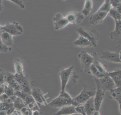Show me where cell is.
I'll return each mask as SVG.
<instances>
[{
    "mask_svg": "<svg viewBox=\"0 0 121 115\" xmlns=\"http://www.w3.org/2000/svg\"><path fill=\"white\" fill-rule=\"evenodd\" d=\"M92 115H100V113H99V111H96L95 110L92 114Z\"/></svg>",
    "mask_w": 121,
    "mask_h": 115,
    "instance_id": "cell-38",
    "label": "cell"
},
{
    "mask_svg": "<svg viewBox=\"0 0 121 115\" xmlns=\"http://www.w3.org/2000/svg\"><path fill=\"white\" fill-rule=\"evenodd\" d=\"M101 53V59H104L111 62L121 63L119 53L111 52L108 51H102Z\"/></svg>",
    "mask_w": 121,
    "mask_h": 115,
    "instance_id": "cell-15",
    "label": "cell"
},
{
    "mask_svg": "<svg viewBox=\"0 0 121 115\" xmlns=\"http://www.w3.org/2000/svg\"><path fill=\"white\" fill-rule=\"evenodd\" d=\"M69 23L73 25L79 24L84 18V16L80 12L71 11L69 12L65 17Z\"/></svg>",
    "mask_w": 121,
    "mask_h": 115,
    "instance_id": "cell-14",
    "label": "cell"
},
{
    "mask_svg": "<svg viewBox=\"0 0 121 115\" xmlns=\"http://www.w3.org/2000/svg\"><path fill=\"white\" fill-rule=\"evenodd\" d=\"M100 84L104 91H111L116 88V86L112 79L108 74L101 79H98Z\"/></svg>",
    "mask_w": 121,
    "mask_h": 115,
    "instance_id": "cell-12",
    "label": "cell"
},
{
    "mask_svg": "<svg viewBox=\"0 0 121 115\" xmlns=\"http://www.w3.org/2000/svg\"><path fill=\"white\" fill-rule=\"evenodd\" d=\"M4 93L6 94L10 98L15 96V91L14 89L7 83H4Z\"/></svg>",
    "mask_w": 121,
    "mask_h": 115,
    "instance_id": "cell-27",
    "label": "cell"
},
{
    "mask_svg": "<svg viewBox=\"0 0 121 115\" xmlns=\"http://www.w3.org/2000/svg\"><path fill=\"white\" fill-rule=\"evenodd\" d=\"M2 29L3 32H6L12 36L20 35L23 32L22 27L16 22H8L4 26H2Z\"/></svg>",
    "mask_w": 121,
    "mask_h": 115,
    "instance_id": "cell-8",
    "label": "cell"
},
{
    "mask_svg": "<svg viewBox=\"0 0 121 115\" xmlns=\"http://www.w3.org/2000/svg\"><path fill=\"white\" fill-rule=\"evenodd\" d=\"M14 69L15 73L19 75H24L23 62L19 58H16L14 61Z\"/></svg>",
    "mask_w": 121,
    "mask_h": 115,
    "instance_id": "cell-25",
    "label": "cell"
},
{
    "mask_svg": "<svg viewBox=\"0 0 121 115\" xmlns=\"http://www.w3.org/2000/svg\"><path fill=\"white\" fill-rule=\"evenodd\" d=\"M6 71L0 68V85L3 84L5 82V78Z\"/></svg>",
    "mask_w": 121,
    "mask_h": 115,
    "instance_id": "cell-31",
    "label": "cell"
},
{
    "mask_svg": "<svg viewBox=\"0 0 121 115\" xmlns=\"http://www.w3.org/2000/svg\"><path fill=\"white\" fill-rule=\"evenodd\" d=\"M48 105L52 108H59L68 106H78L74 101L73 98L70 95L65 91H60V95L55 98L52 99L48 103Z\"/></svg>",
    "mask_w": 121,
    "mask_h": 115,
    "instance_id": "cell-2",
    "label": "cell"
},
{
    "mask_svg": "<svg viewBox=\"0 0 121 115\" xmlns=\"http://www.w3.org/2000/svg\"><path fill=\"white\" fill-rule=\"evenodd\" d=\"M95 91L88 90L87 85H84L81 92L75 97L73 98L74 102L78 105L84 104L89 98L95 96Z\"/></svg>",
    "mask_w": 121,
    "mask_h": 115,
    "instance_id": "cell-5",
    "label": "cell"
},
{
    "mask_svg": "<svg viewBox=\"0 0 121 115\" xmlns=\"http://www.w3.org/2000/svg\"><path fill=\"white\" fill-rule=\"evenodd\" d=\"M5 82L10 85L15 91H21L20 85L16 80L14 76V74L6 71Z\"/></svg>",
    "mask_w": 121,
    "mask_h": 115,
    "instance_id": "cell-16",
    "label": "cell"
},
{
    "mask_svg": "<svg viewBox=\"0 0 121 115\" xmlns=\"http://www.w3.org/2000/svg\"><path fill=\"white\" fill-rule=\"evenodd\" d=\"M0 101L2 102L8 103H13L12 99L8 97L6 94L3 93L0 96Z\"/></svg>",
    "mask_w": 121,
    "mask_h": 115,
    "instance_id": "cell-30",
    "label": "cell"
},
{
    "mask_svg": "<svg viewBox=\"0 0 121 115\" xmlns=\"http://www.w3.org/2000/svg\"><path fill=\"white\" fill-rule=\"evenodd\" d=\"M4 83L0 85V96L4 93Z\"/></svg>",
    "mask_w": 121,
    "mask_h": 115,
    "instance_id": "cell-35",
    "label": "cell"
},
{
    "mask_svg": "<svg viewBox=\"0 0 121 115\" xmlns=\"http://www.w3.org/2000/svg\"><path fill=\"white\" fill-rule=\"evenodd\" d=\"M83 106L86 115H92V114L95 111L94 103V97L89 98Z\"/></svg>",
    "mask_w": 121,
    "mask_h": 115,
    "instance_id": "cell-20",
    "label": "cell"
},
{
    "mask_svg": "<svg viewBox=\"0 0 121 115\" xmlns=\"http://www.w3.org/2000/svg\"><path fill=\"white\" fill-rule=\"evenodd\" d=\"M74 114H77L75 110V106H68L60 108L59 110L53 115H71Z\"/></svg>",
    "mask_w": 121,
    "mask_h": 115,
    "instance_id": "cell-19",
    "label": "cell"
},
{
    "mask_svg": "<svg viewBox=\"0 0 121 115\" xmlns=\"http://www.w3.org/2000/svg\"><path fill=\"white\" fill-rule=\"evenodd\" d=\"M42 112L40 110H36L32 111V115H41Z\"/></svg>",
    "mask_w": 121,
    "mask_h": 115,
    "instance_id": "cell-36",
    "label": "cell"
},
{
    "mask_svg": "<svg viewBox=\"0 0 121 115\" xmlns=\"http://www.w3.org/2000/svg\"></svg>",
    "mask_w": 121,
    "mask_h": 115,
    "instance_id": "cell-43",
    "label": "cell"
},
{
    "mask_svg": "<svg viewBox=\"0 0 121 115\" xmlns=\"http://www.w3.org/2000/svg\"><path fill=\"white\" fill-rule=\"evenodd\" d=\"M112 8L110 0H105L98 10L89 18V23L94 26L103 22Z\"/></svg>",
    "mask_w": 121,
    "mask_h": 115,
    "instance_id": "cell-1",
    "label": "cell"
},
{
    "mask_svg": "<svg viewBox=\"0 0 121 115\" xmlns=\"http://www.w3.org/2000/svg\"><path fill=\"white\" fill-rule=\"evenodd\" d=\"M93 8V1L91 0H85L84 8L81 12L83 16H88L91 11Z\"/></svg>",
    "mask_w": 121,
    "mask_h": 115,
    "instance_id": "cell-26",
    "label": "cell"
},
{
    "mask_svg": "<svg viewBox=\"0 0 121 115\" xmlns=\"http://www.w3.org/2000/svg\"><path fill=\"white\" fill-rule=\"evenodd\" d=\"M92 55L94 57V62L93 64L95 66L97 70L101 73L103 75L105 76L108 74V72H107L106 69H105L104 65L101 63L100 59L97 55V53L95 52H94L92 53Z\"/></svg>",
    "mask_w": 121,
    "mask_h": 115,
    "instance_id": "cell-18",
    "label": "cell"
},
{
    "mask_svg": "<svg viewBox=\"0 0 121 115\" xmlns=\"http://www.w3.org/2000/svg\"><path fill=\"white\" fill-rule=\"evenodd\" d=\"M110 97L121 103V87H116L110 92Z\"/></svg>",
    "mask_w": 121,
    "mask_h": 115,
    "instance_id": "cell-24",
    "label": "cell"
},
{
    "mask_svg": "<svg viewBox=\"0 0 121 115\" xmlns=\"http://www.w3.org/2000/svg\"><path fill=\"white\" fill-rule=\"evenodd\" d=\"M53 25L55 30H59L64 28L69 23L66 17L61 13H57L53 18Z\"/></svg>",
    "mask_w": 121,
    "mask_h": 115,
    "instance_id": "cell-13",
    "label": "cell"
},
{
    "mask_svg": "<svg viewBox=\"0 0 121 115\" xmlns=\"http://www.w3.org/2000/svg\"><path fill=\"white\" fill-rule=\"evenodd\" d=\"M119 111L121 114V103L119 104Z\"/></svg>",
    "mask_w": 121,
    "mask_h": 115,
    "instance_id": "cell-41",
    "label": "cell"
},
{
    "mask_svg": "<svg viewBox=\"0 0 121 115\" xmlns=\"http://www.w3.org/2000/svg\"><path fill=\"white\" fill-rule=\"evenodd\" d=\"M0 115H7L6 111H0Z\"/></svg>",
    "mask_w": 121,
    "mask_h": 115,
    "instance_id": "cell-39",
    "label": "cell"
},
{
    "mask_svg": "<svg viewBox=\"0 0 121 115\" xmlns=\"http://www.w3.org/2000/svg\"><path fill=\"white\" fill-rule=\"evenodd\" d=\"M94 80L96 85V90L94 96V103L95 110L99 111L104 97L105 91L103 90L99 79L94 78Z\"/></svg>",
    "mask_w": 121,
    "mask_h": 115,
    "instance_id": "cell-7",
    "label": "cell"
},
{
    "mask_svg": "<svg viewBox=\"0 0 121 115\" xmlns=\"http://www.w3.org/2000/svg\"></svg>",
    "mask_w": 121,
    "mask_h": 115,
    "instance_id": "cell-44",
    "label": "cell"
},
{
    "mask_svg": "<svg viewBox=\"0 0 121 115\" xmlns=\"http://www.w3.org/2000/svg\"><path fill=\"white\" fill-rule=\"evenodd\" d=\"M12 49L10 47H8L4 45L1 40H0V53H6L9 51L11 50Z\"/></svg>",
    "mask_w": 121,
    "mask_h": 115,
    "instance_id": "cell-33",
    "label": "cell"
},
{
    "mask_svg": "<svg viewBox=\"0 0 121 115\" xmlns=\"http://www.w3.org/2000/svg\"><path fill=\"white\" fill-rule=\"evenodd\" d=\"M0 39L2 43L8 47L11 46L13 43V36L6 32L2 33L0 35Z\"/></svg>",
    "mask_w": 121,
    "mask_h": 115,
    "instance_id": "cell-23",
    "label": "cell"
},
{
    "mask_svg": "<svg viewBox=\"0 0 121 115\" xmlns=\"http://www.w3.org/2000/svg\"><path fill=\"white\" fill-rule=\"evenodd\" d=\"M74 66H71L67 68L61 69L59 73V75L60 80L61 88L60 91H65V88L70 78L72 75Z\"/></svg>",
    "mask_w": 121,
    "mask_h": 115,
    "instance_id": "cell-9",
    "label": "cell"
},
{
    "mask_svg": "<svg viewBox=\"0 0 121 115\" xmlns=\"http://www.w3.org/2000/svg\"><path fill=\"white\" fill-rule=\"evenodd\" d=\"M73 44L77 47L84 48L86 47H93L92 44L86 39L82 36H79L78 39L73 42Z\"/></svg>",
    "mask_w": 121,
    "mask_h": 115,
    "instance_id": "cell-22",
    "label": "cell"
},
{
    "mask_svg": "<svg viewBox=\"0 0 121 115\" xmlns=\"http://www.w3.org/2000/svg\"><path fill=\"white\" fill-rule=\"evenodd\" d=\"M21 115H32V110L27 106L23 107L18 113Z\"/></svg>",
    "mask_w": 121,
    "mask_h": 115,
    "instance_id": "cell-29",
    "label": "cell"
},
{
    "mask_svg": "<svg viewBox=\"0 0 121 115\" xmlns=\"http://www.w3.org/2000/svg\"><path fill=\"white\" fill-rule=\"evenodd\" d=\"M3 9V6L2 4V1L0 0V11H1Z\"/></svg>",
    "mask_w": 121,
    "mask_h": 115,
    "instance_id": "cell-37",
    "label": "cell"
},
{
    "mask_svg": "<svg viewBox=\"0 0 121 115\" xmlns=\"http://www.w3.org/2000/svg\"><path fill=\"white\" fill-rule=\"evenodd\" d=\"M15 95L22 99L27 106L32 111L40 110V108L37 103L34 100L31 95H29L22 91H17L15 92Z\"/></svg>",
    "mask_w": 121,
    "mask_h": 115,
    "instance_id": "cell-4",
    "label": "cell"
},
{
    "mask_svg": "<svg viewBox=\"0 0 121 115\" xmlns=\"http://www.w3.org/2000/svg\"><path fill=\"white\" fill-rule=\"evenodd\" d=\"M76 31L80 36L88 40L93 47L97 46L99 35L96 29L88 27H79L76 29Z\"/></svg>",
    "mask_w": 121,
    "mask_h": 115,
    "instance_id": "cell-3",
    "label": "cell"
},
{
    "mask_svg": "<svg viewBox=\"0 0 121 115\" xmlns=\"http://www.w3.org/2000/svg\"><path fill=\"white\" fill-rule=\"evenodd\" d=\"M8 0L17 4L22 9H24L25 7V6L24 4V3H23V1L22 0Z\"/></svg>",
    "mask_w": 121,
    "mask_h": 115,
    "instance_id": "cell-34",
    "label": "cell"
},
{
    "mask_svg": "<svg viewBox=\"0 0 121 115\" xmlns=\"http://www.w3.org/2000/svg\"><path fill=\"white\" fill-rule=\"evenodd\" d=\"M115 28L109 34L111 39L117 41L121 38V20L115 21Z\"/></svg>",
    "mask_w": 121,
    "mask_h": 115,
    "instance_id": "cell-17",
    "label": "cell"
},
{
    "mask_svg": "<svg viewBox=\"0 0 121 115\" xmlns=\"http://www.w3.org/2000/svg\"><path fill=\"white\" fill-rule=\"evenodd\" d=\"M2 26L0 25V35H1V34H2V33H3L2 29Z\"/></svg>",
    "mask_w": 121,
    "mask_h": 115,
    "instance_id": "cell-40",
    "label": "cell"
},
{
    "mask_svg": "<svg viewBox=\"0 0 121 115\" xmlns=\"http://www.w3.org/2000/svg\"><path fill=\"white\" fill-rule=\"evenodd\" d=\"M119 58H120V61L121 62V49L120 50L119 53Z\"/></svg>",
    "mask_w": 121,
    "mask_h": 115,
    "instance_id": "cell-42",
    "label": "cell"
},
{
    "mask_svg": "<svg viewBox=\"0 0 121 115\" xmlns=\"http://www.w3.org/2000/svg\"><path fill=\"white\" fill-rule=\"evenodd\" d=\"M14 76L16 80L20 85L21 91L26 94L31 95V89L25 75H19L15 73Z\"/></svg>",
    "mask_w": 121,
    "mask_h": 115,
    "instance_id": "cell-11",
    "label": "cell"
},
{
    "mask_svg": "<svg viewBox=\"0 0 121 115\" xmlns=\"http://www.w3.org/2000/svg\"><path fill=\"white\" fill-rule=\"evenodd\" d=\"M108 75L112 79L116 87H121V70L108 72Z\"/></svg>",
    "mask_w": 121,
    "mask_h": 115,
    "instance_id": "cell-21",
    "label": "cell"
},
{
    "mask_svg": "<svg viewBox=\"0 0 121 115\" xmlns=\"http://www.w3.org/2000/svg\"><path fill=\"white\" fill-rule=\"evenodd\" d=\"M47 93L44 94L41 89L38 88H34L31 89V96L34 98L36 103L41 104L44 106L48 105V103L47 101L48 97H46Z\"/></svg>",
    "mask_w": 121,
    "mask_h": 115,
    "instance_id": "cell-10",
    "label": "cell"
},
{
    "mask_svg": "<svg viewBox=\"0 0 121 115\" xmlns=\"http://www.w3.org/2000/svg\"><path fill=\"white\" fill-rule=\"evenodd\" d=\"M75 110L78 114H80L82 115H86L85 112L83 105H80L75 106Z\"/></svg>",
    "mask_w": 121,
    "mask_h": 115,
    "instance_id": "cell-32",
    "label": "cell"
},
{
    "mask_svg": "<svg viewBox=\"0 0 121 115\" xmlns=\"http://www.w3.org/2000/svg\"><path fill=\"white\" fill-rule=\"evenodd\" d=\"M109 14L115 21L121 20V15L116 9L112 8L109 12Z\"/></svg>",
    "mask_w": 121,
    "mask_h": 115,
    "instance_id": "cell-28",
    "label": "cell"
},
{
    "mask_svg": "<svg viewBox=\"0 0 121 115\" xmlns=\"http://www.w3.org/2000/svg\"><path fill=\"white\" fill-rule=\"evenodd\" d=\"M81 65L85 71L88 74H90V68L94 62V57L86 51H81L78 55Z\"/></svg>",
    "mask_w": 121,
    "mask_h": 115,
    "instance_id": "cell-6",
    "label": "cell"
}]
</instances>
